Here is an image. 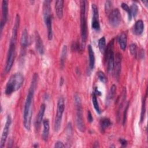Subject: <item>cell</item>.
<instances>
[{"instance_id":"cell-31","label":"cell","mask_w":148,"mask_h":148,"mask_svg":"<svg viewBox=\"0 0 148 148\" xmlns=\"http://www.w3.org/2000/svg\"><path fill=\"white\" fill-rule=\"evenodd\" d=\"M112 8V2L110 1H107L105 3V9L106 13H109L112 10H111Z\"/></svg>"},{"instance_id":"cell-27","label":"cell","mask_w":148,"mask_h":148,"mask_svg":"<svg viewBox=\"0 0 148 148\" xmlns=\"http://www.w3.org/2000/svg\"><path fill=\"white\" fill-rule=\"evenodd\" d=\"M130 13L131 16L132 17H135L137 15L138 12V6L136 3H133L130 8Z\"/></svg>"},{"instance_id":"cell-5","label":"cell","mask_w":148,"mask_h":148,"mask_svg":"<svg viewBox=\"0 0 148 148\" xmlns=\"http://www.w3.org/2000/svg\"><path fill=\"white\" fill-rule=\"evenodd\" d=\"M75 103L76 108V122L77 129L82 132H84L86 127L84 122L83 109L82 107L81 99L79 95L77 94H75L74 95Z\"/></svg>"},{"instance_id":"cell-18","label":"cell","mask_w":148,"mask_h":148,"mask_svg":"<svg viewBox=\"0 0 148 148\" xmlns=\"http://www.w3.org/2000/svg\"><path fill=\"white\" fill-rule=\"evenodd\" d=\"M43 130L42 132V139L45 141H47L49 135V131H50V122L49 119H45L43 121Z\"/></svg>"},{"instance_id":"cell-24","label":"cell","mask_w":148,"mask_h":148,"mask_svg":"<svg viewBox=\"0 0 148 148\" xmlns=\"http://www.w3.org/2000/svg\"><path fill=\"white\" fill-rule=\"evenodd\" d=\"M66 55H67V47L66 45H64L62 47V51L61 54V57H60V64L62 68L64 66L65 61L66 58Z\"/></svg>"},{"instance_id":"cell-10","label":"cell","mask_w":148,"mask_h":148,"mask_svg":"<svg viewBox=\"0 0 148 148\" xmlns=\"http://www.w3.org/2000/svg\"><path fill=\"white\" fill-rule=\"evenodd\" d=\"M12 123V119H11V116L10 115L8 114L6 117V123L5 124L3 129V131L2 133V135H1V142H0V147L2 148L4 147L6 139L8 138V134L9 132V129H10V127Z\"/></svg>"},{"instance_id":"cell-3","label":"cell","mask_w":148,"mask_h":148,"mask_svg":"<svg viewBox=\"0 0 148 148\" xmlns=\"http://www.w3.org/2000/svg\"><path fill=\"white\" fill-rule=\"evenodd\" d=\"M86 1H80V34H81V49L83 50L87 39V25L86 16Z\"/></svg>"},{"instance_id":"cell-2","label":"cell","mask_w":148,"mask_h":148,"mask_svg":"<svg viewBox=\"0 0 148 148\" xmlns=\"http://www.w3.org/2000/svg\"><path fill=\"white\" fill-rule=\"evenodd\" d=\"M24 81V77L22 73L20 72L15 73L9 79L5 90V94L9 95L19 90Z\"/></svg>"},{"instance_id":"cell-7","label":"cell","mask_w":148,"mask_h":148,"mask_svg":"<svg viewBox=\"0 0 148 148\" xmlns=\"http://www.w3.org/2000/svg\"><path fill=\"white\" fill-rule=\"evenodd\" d=\"M114 40H112L106 46L105 53V60L107 65V69L108 72H111L113 71L114 64V54L113 51Z\"/></svg>"},{"instance_id":"cell-21","label":"cell","mask_w":148,"mask_h":148,"mask_svg":"<svg viewBox=\"0 0 148 148\" xmlns=\"http://www.w3.org/2000/svg\"><path fill=\"white\" fill-rule=\"evenodd\" d=\"M100 125V130L101 132L103 133L105 131L112 125V123L110 120V119L108 117H104L102 119L99 123Z\"/></svg>"},{"instance_id":"cell-39","label":"cell","mask_w":148,"mask_h":148,"mask_svg":"<svg viewBox=\"0 0 148 148\" xmlns=\"http://www.w3.org/2000/svg\"><path fill=\"white\" fill-rule=\"evenodd\" d=\"M61 81H60V86H61L62 84H63V82H64V80H63V79L61 77Z\"/></svg>"},{"instance_id":"cell-15","label":"cell","mask_w":148,"mask_h":148,"mask_svg":"<svg viewBox=\"0 0 148 148\" xmlns=\"http://www.w3.org/2000/svg\"><path fill=\"white\" fill-rule=\"evenodd\" d=\"M35 46L36 49L38 52L40 54L43 55L45 53V47L43 45V42L40 35L39 34L38 32H35Z\"/></svg>"},{"instance_id":"cell-11","label":"cell","mask_w":148,"mask_h":148,"mask_svg":"<svg viewBox=\"0 0 148 148\" xmlns=\"http://www.w3.org/2000/svg\"><path fill=\"white\" fill-rule=\"evenodd\" d=\"M92 12V17L91 21L92 28L97 31L100 30V24L99 20V13L98 9L96 4L92 3L91 5Z\"/></svg>"},{"instance_id":"cell-25","label":"cell","mask_w":148,"mask_h":148,"mask_svg":"<svg viewBox=\"0 0 148 148\" xmlns=\"http://www.w3.org/2000/svg\"><path fill=\"white\" fill-rule=\"evenodd\" d=\"M92 102L95 111L97 112V113L98 114H101V111L100 107H99L98 102V100H97V95L95 94L94 92L92 94Z\"/></svg>"},{"instance_id":"cell-29","label":"cell","mask_w":148,"mask_h":148,"mask_svg":"<svg viewBox=\"0 0 148 148\" xmlns=\"http://www.w3.org/2000/svg\"><path fill=\"white\" fill-rule=\"evenodd\" d=\"M97 76H98L99 80L101 82H102V83H104V84H105V83H106V82H107V78H106V77L105 73H104L103 72H102V71H98V72H97Z\"/></svg>"},{"instance_id":"cell-9","label":"cell","mask_w":148,"mask_h":148,"mask_svg":"<svg viewBox=\"0 0 148 148\" xmlns=\"http://www.w3.org/2000/svg\"><path fill=\"white\" fill-rule=\"evenodd\" d=\"M121 13L118 8L113 9L108 14L109 24L113 27H117L121 22Z\"/></svg>"},{"instance_id":"cell-30","label":"cell","mask_w":148,"mask_h":148,"mask_svg":"<svg viewBox=\"0 0 148 148\" xmlns=\"http://www.w3.org/2000/svg\"><path fill=\"white\" fill-rule=\"evenodd\" d=\"M129 50L131 53V54L133 56H136V53H137V47L136 45L134 43H132L129 46Z\"/></svg>"},{"instance_id":"cell-4","label":"cell","mask_w":148,"mask_h":148,"mask_svg":"<svg viewBox=\"0 0 148 148\" xmlns=\"http://www.w3.org/2000/svg\"><path fill=\"white\" fill-rule=\"evenodd\" d=\"M50 1H45L43 6V19L47 30V38L49 40L53 39V28H52V14L50 6Z\"/></svg>"},{"instance_id":"cell-1","label":"cell","mask_w":148,"mask_h":148,"mask_svg":"<svg viewBox=\"0 0 148 148\" xmlns=\"http://www.w3.org/2000/svg\"><path fill=\"white\" fill-rule=\"evenodd\" d=\"M38 76L37 73H35L33 75L32 82L28 90V94L25 99L24 108V113H23V123L25 128L27 131H29L31 129V119L32 114V105H33V99L35 91L38 84Z\"/></svg>"},{"instance_id":"cell-35","label":"cell","mask_w":148,"mask_h":148,"mask_svg":"<svg viewBox=\"0 0 148 148\" xmlns=\"http://www.w3.org/2000/svg\"><path fill=\"white\" fill-rule=\"evenodd\" d=\"M55 147H65V145L61 141H57L54 145Z\"/></svg>"},{"instance_id":"cell-33","label":"cell","mask_w":148,"mask_h":148,"mask_svg":"<svg viewBox=\"0 0 148 148\" xmlns=\"http://www.w3.org/2000/svg\"><path fill=\"white\" fill-rule=\"evenodd\" d=\"M116 86L114 84H113L111 87H110V92H109V98L110 99H112L115 94L116 92Z\"/></svg>"},{"instance_id":"cell-38","label":"cell","mask_w":148,"mask_h":148,"mask_svg":"<svg viewBox=\"0 0 148 148\" xmlns=\"http://www.w3.org/2000/svg\"><path fill=\"white\" fill-rule=\"evenodd\" d=\"M142 2L145 5V6L146 7H147V4H148L147 1H142Z\"/></svg>"},{"instance_id":"cell-16","label":"cell","mask_w":148,"mask_h":148,"mask_svg":"<svg viewBox=\"0 0 148 148\" xmlns=\"http://www.w3.org/2000/svg\"><path fill=\"white\" fill-rule=\"evenodd\" d=\"M19 25H20V16L18 14H17L14 24L12 31V36H11L10 42H16L17 38V32L19 28Z\"/></svg>"},{"instance_id":"cell-13","label":"cell","mask_w":148,"mask_h":148,"mask_svg":"<svg viewBox=\"0 0 148 148\" xmlns=\"http://www.w3.org/2000/svg\"><path fill=\"white\" fill-rule=\"evenodd\" d=\"M121 68V55L120 53H117L114 57V75L117 79H119Z\"/></svg>"},{"instance_id":"cell-26","label":"cell","mask_w":148,"mask_h":148,"mask_svg":"<svg viewBox=\"0 0 148 148\" xmlns=\"http://www.w3.org/2000/svg\"><path fill=\"white\" fill-rule=\"evenodd\" d=\"M98 47L102 54H104L106 46V39L105 36H102L98 40Z\"/></svg>"},{"instance_id":"cell-40","label":"cell","mask_w":148,"mask_h":148,"mask_svg":"<svg viewBox=\"0 0 148 148\" xmlns=\"http://www.w3.org/2000/svg\"><path fill=\"white\" fill-rule=\"evenodd\" d=\"M39 146V145L36 143V145H33V147H38Z\"/></svg>"},{"instance_id":"cell-12","label":"cell","mask_w":148,"mask_h":148,"mask_svg":"<svg viewBox=\"0 0 148 148\" xmlns=\"http://www.w3.org/2000/svg\"><path fill=\"white\" fill-rule=\"evenodd\" d=\"M8 17V1L3 0L2 1V17L1 20V32L5 25Z\"/></svg>"},{"instance_id":"cell-20","label":"cell","mask_w":148,"mask_h":148,"mask_svg":"<svg viewBox=\"0 0 148 148\" xmlns=\"http://www.w3.org/2000/svg\"><path fill=\"white\" fill-rule=\"evenodd\" d=\"M144 30V23L142 20H139L136 21L134 27V34L136 35H141Z\"/></svg>"},{"instance_id":"cell-32","label":"cell","mask_w":148,"mask_h":148,"mask_svg":"<svg viewBox=\"0 0 148 148\" xmlns=\"http://www.w3.org/2000/svg\"><path fill=\"white\" fill-rule=\"evenodd\" d=\"M145 102H146V97L144 98L142 101V109H141V114H140V122L143 121L144 119V115L145 113Z\"/></svg>"},{"instance_id":"cell-36","label":"cell","mask_w":148,"mask_h":148,"mask_svg":"<svg viewBox=\"0 0 148 148\" xmlns=\"http://www.w3.org/2000/svg\"><path fill=\"white\" fill-rule=\"evenodd\" d=\"M87 119L88 121L90 123H92L93 121V117L92 116L91 114V113L90 112V110H88V113H87Z\"/></svg>"},{"instance_id":"cell-19","label":"cell","mask_w":148,"mask_h":148,"mask_svg":"<svg viewBox=\"0 0 148 148\" xmlns=\"http://www.w3.org/2000/svg\"><path fill=\"white\" fill-rule=\"evenodd\" d=\"M88 53L89 57V69L90 71H92L95 66V54L93 49L90 45H88Z\"/></svg>"},{"instance_id":"cell-14","label":"cell","mask_w":148,"mask_h":148,"mask_svg":"<svg viewBox=\"0 0 148 148\" xmlns=\"http://www.w3.org/2000/svg\"><path fill=\"white\" fill-rule=\"evenodd\" d=\"M45 109H46V105L44 103H42L39 108L38 113L36 116V119H35V129L36 131H39L40 127V125L43 118V116H44V113L45 112Z\"/></svg>"},{"instance_id":"cell-34","label":"cell","mask_w":148,"mask_h":148,"mask_svg":"<svg viewBox=\"0 0 148 148\" xmlns=\"http://www.w3.org/2000/svg\"><path fill=\"white\" fill-rule=\"evenodd\" d=\"M128 106H129V103H127L126 107L125 108L124 110V116H123V125L125 124V122H126V120H127V112H128Z\"/></svg>"},{"instance_id":"cell-6","label":"cell","mask_w":148,"mask_h":148,"mask_svg":"<svg viewBox=\"0 0 148 148\" xmlns=\"http://www.w3.org/2000/svg\"><path fill=\"white\" fill-rule=\"evenodd\" d=\"M65 109V100L62 97L59 98L57 102V112L54 120V129L56 132H58L61 125V122L62 119V115Z\"/></svg>"},{"instance_id":"cell-17","label":"cell","mask_w":148,"mask_h":148,"mask_svg":"<svg viewBox=\"0 0 148 148\" xmlns=\"http://www.w3.org/2000/svg\"><path fill=\"white\" fill-rule=\"evenodd\" d=\"M64 1L62 0H58L55 3V10L56 14L59 19H61L63 17V8Z\"/></svg>"},{"instance_id":"cell-22","label":"cell","mask_w":148,"mask_h":148,"mask_svg":"<svg viewBox=\"0 0 148 148\" xmlns=\"http://www.w3.org/2000/svg\"><path fill=\"white\" fill-rule=\"evenodd\" d=\"M20 43L21 46L23 49H25L28 45V31L26 29H24L22 32Z\"/></svg>"},{"instance_id":"cell-23","label":"cell","mask_w":148,"mask_h":148,"mask_svg":"<svg viewBox=\"0 0 148 148\" xmlns=\"http://www.w3.org/2000/svg\"><path fill=\"white\" fill-rule=\"evenodd\" d=\"M118 42L119 43L120 48L123 50H125L127 47V35L125 33H121L118 38Z\"/></svg>"},{"instance_id":"cell-37","label":"cell","mask_w":148,"mask_h":148,"mask_svg":"<svg viewBox=\"0 0 148 148\" xmlns=\"http://www.w3.org/2000/svg\"><path fill=\"white\" fill-rule=\"evenodd\" d=\"M119 142L123 146H126L127 144V141L124 138H119Z\"/></svg>"},{"instance_id":"cell-8","label":"cell","mask_w":148,"mask_h":148,"mask_svg":"<svg viewBox=\"0 0 148 148\" xmlns=\"http://www.w3.org/2000/svg\"><path fill=\"white\" fill-rule=\"evenodd\" d=\"M16 42H10V45L7 54L6 65L5 68L6 73L9 72L13 66L16 57Z\"/></svg>"},{"instance_id":"cell-28","label":"cell","mask_w":148,"mask_h":148,"mask_svg":"<svg viewBox=\"0 0 148 148\" xmlns=\"http://www.w3.org/2000/svg\"><path fill=\"white\" fill-rule=\"evenodd\" d=\"M121 8H123V10H124L125 11H126L127 12L128 14V20L131 21L132 20V17L131 16V13H130V7L128 6V5L124 2H123L121 5Z\"/></svg>"}]
</instances>
